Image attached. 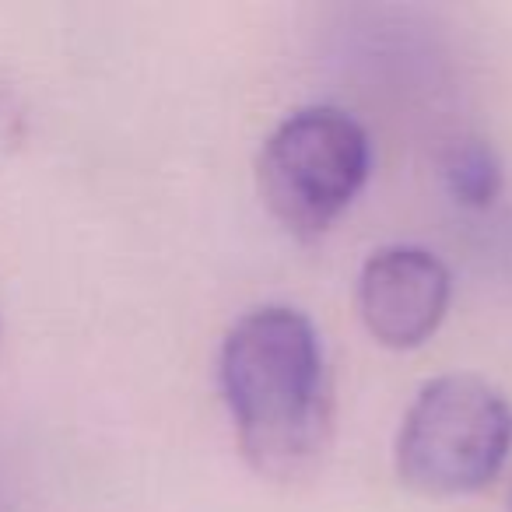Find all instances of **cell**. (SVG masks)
<instances>
[{"mask_svg":"<svg viewBox=\"0 0 512 512\" xmlns=\"http://www.w3.org/2000/svg\"><path fill=\"white\" fill-rule=\"evenodd\" d=\"M372 169L365 127L344 109L313 106L278 123L256 158L267 211L299 239L323 235L362 193Z\"/></svg>","mask_w":512,"mask_h":512,"instance_id":"obj_3","label":"cell"},{"mask_svg":"<svg viewBox=\"0 0 512 512\" xmlns=\"http://www.w3.org/2000/svg\"><path fill=\"white\" fill-rule=\"evenodd\" d=\"M442 183L456 204L481 211V207L495 204L498 190H502V162L491 144L463 137L442 155Z\"/></svg>","mask_w":512,"mask_h":512,"instance_id":"obj_5","label":"cell"},{"mask_svg":"<svg viewBox=\"0 0 512 512\" xmlns=\"http://www.w3.org/2000/svg\"><path fill=\"white\" fill-rule=\"evenodd\" d=\"M453 281L432 249L383 246L365 260L358 309L365 330L393 351H411L439 330Z\"/></svg>","mask_w":512,"mask_h":512,"instance_id":"obj_4","label":"cell"},{"mask_svg":"<svg viewBox=\"0 0 512 512\" xmlns=\"http://www.w3.org/2000/svg\"><path fill=\"white\" fill-rule=\"evenodd\" d=\"M25 141V106L15 95V88H8L0 81V162L8 155H15V148Z\"/></svg>","mask_w":512,"mask_h":512,"instance_id":"obj_6","label":"cell"},{"mask_svg":"<svg viewBox=\"0 0 512 512\" xmlns=\"http://www.w3.org/2000/svg\"><path fill=\"white\" fill-rule=\"evenodd\" d=\"M218 379L242 453L260 474L295 477L320 456L330 386L306 313L288 306L246 313L221 344Z\"/></svg>","mask_w":512,"mask_h":512,"instance_id":"obj_1","label":"cell"},{"mask_svg":"<svg viewBox=\"0 0 512 512\" xmlns=\"http://www.w3.org/2000/svg\"><path fill=\"white\" fill-rule=\"evenodd\" d=\"M509 512H512V498H509Z\"/></svg>","mask_w":512,"mask_h":512,"instance_id":"obj_7","label":"cell"},{"mask_svg":"<svg viewBox=\"0 0 512 512\" xmlns=\"http://www.w3.org/2000/svg\"><path fill=\"white\" fill-rule=\"evenodd\" d=\"M512 449V407L481 376L449 372L421 386L397 435V474L432 498L481 491Z\"/></svg>","mask_w":512,"mask_h":512,"instance_id":"obj_2","label":"cell"}]
</instances>
